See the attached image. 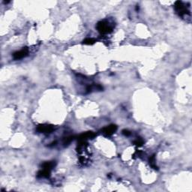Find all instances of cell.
<instances>
[{"mask_svg":"<svg viewBox=\"0 0 192 192\" xmlns=\"http://www.w3.org/2000/svg\"><path fill=\"white\" fill-rule=\"evenodd\" d=\"M96 28H97L98 31L102 35L108 34V33H110L113 31V27L107 21H100V22H98L97 23Z\"/></svg>","mask_w":192,"mask_h":192,"instance_id":"1","label":"cell"},{"mask_svg":"<svg viewBox=\"0 0 192 192\" xmlns=\"http://www.w3.org/2000/svg\"><path fill=\"white\" fill-rule=\"evenodd\" d=\"M174 8L179 14V15L181 17L184 16L187 14H189V11L188 10L187 7L183 4V2L182 1H176L174 4Z\"/></svg>","mask_w":192,"mask_h":192,"instance_id":"2","label":"cell"},{"mask_svg":"<svg viewBox=\"0 0 192 192\" xmlns=\"http://www.w3.org/2000/svg\"><path fill=\"white\" fill-rule=\"evenodd\" d=\"M55 128L53 126L51 125H40L37 128V131L40 133L43 134H50L54 131Z\"/></svg>","mask_w":192,"mask_h":192,"instance_id":"3","label":"cell"},{"mask_svg":"<svg viewBox=\"0 0 192 192\" xmlns=\"http://www.w3.org/2000/svg\"><path fill=\"white\" fill-rule=\"evenodd\" d=\"M116 130H117V126L116 125H110V126L104 128L103 129L101 130V132L104 136L110 137V136L113 135V134L116 132Z\"/></svg>","mask_w":192,"mask_h":192,"instance_id":"4","label":"cell"},{"mask_svg":"<svg viewBox=\"0 0 192 192\" xmlns=\"http://www.w3.org/2000/svg\"><path fill=\"white\" fill-rule=\"evenodd\" d=\"M29 54V49L27 47H23V48L20 51H17L15 53H13V58L15 60H19L23 58H24Z\"/></svg>","mask_w":192,"mask_h":192,"instance_id":"5","label":"cell"},{"mask_svg":"<svg viewBox=\"0 0 192 192\" xmlns=\"http://www.w3.org/2000/svg\"><path fill=\"white\" fill-rule=\"evenodd\" d=\"M96 137V134L92 132H87L86 133H83L80 134L77 137L78 140H86L88 139H93L94 138Z\"/></svg>","mask_w":192,"mask_h":192,"instance_id":"6","label":"cell"},{"mask_svg":"<svg viewBox=\"0 0 192 192\" xmlns=\"http://www.w3.org/2000/svg\"><path fill=\"white\" fill-rule=\"evenodd\" d=\"M37 176L39 178H49L50 176V170L43 169V170L39 171Z\"/></svg>","mask_w":192,"mask_h":192,"instance_id":"7","label":"cell"},{"mask_svg":"<svg viewBox=\"0 0 192 192\" xmlns=\"http://www.w3.org/2000/svg\"><path fill=\"white\" fill-rule=\"evenodd\" d=\"M56 166V162L55 161H45L44 164L41 165L43 169H47V170H52Z\"/></svg>","mask_w":192,"mask_h":192,"instance_id":"8","label":"cell"},{"mask_svg":"<svg viewBox=\"0 0 192 192\" xmlns=\"http://www.w3.org/2000/svg\"><path fill=\"white\" fill-rule=\"evenodd\" d=\"M149 165L151 166V167L153 168L154 170H158V167L156 166L155 163V155H153L150 156L149 158Z\"/></svg>","mask_w":192,"mask_h":192,"instance_id":"9","label":"cell"},{"mask_svg":"<svg viewBox=\"0 0 192 192\" xmlns=\"http://www.w3.org/2000/svg\"><path fill=\"white\" fill-rule=\"evenodd\" d=\"M74 138V136H68V137H66V138H64L62 141L64 146H68L71 141H73Z\"/></svg>","mask_w":192,"mask_h":192,"instance_id":"10","label":"cell"},{"mask_svg":"<svg viewBox=\"0 0 192 192\" xmlns=\"http://www.w3.org/2000/svg\"><path fill=\"white\" fill-rule=\"evenodd\" d=\"M95 42H96V40L94 39H86L85 40H83V44L86 45H94Z\"/></svg>","mask_w":192,"mask_h":192,"instance_id":"11","label":"cell"},{"mask_svg":"<svg viewBox=\"0 0 192 192\" xmlns=\"http://www.w3.org/2000/svg\"><path fill=\"white\" fill-rule=\"evenodd\" d=\"M134 144L135 146H138V147H140V146H142L144 144V139H142L141 138H138V139L136 140H134Z\"/></svg>","mask_w":192,"mask_h":192,"instance_id":"12","label":"cell"},{"mask_svg":"<svg viewBox=\"0 0 192 192\" xmlns=\"http://www.w3.org/2000/svg\"><path fill=\"white\" fill-rule=\"evenodd\" d=\"M122 134L126 136V137H128V136H130L131 134H132V133H131V132L128 131V130L124 129V130H122Z\"/></svg>","mask_w":192,"mask_h":192,"instance_id":"13","label":"cell"}]
</instances>
